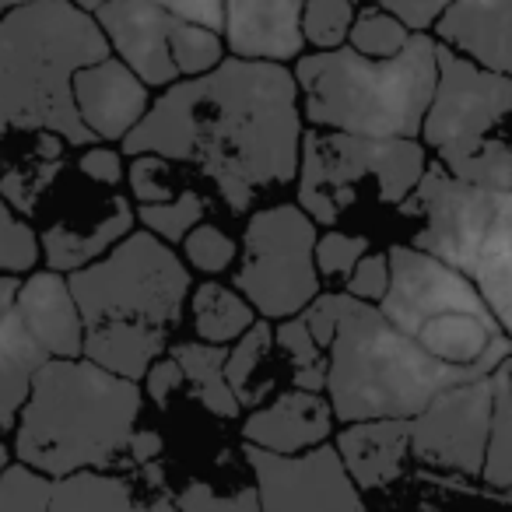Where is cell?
I'll return each instance as SVG.
<instances>
[{
	"label": "cell",
	"mask_w": 512,
	"mask_h": 512,
	"mask_svg": "<svg viewBox=\"0 0 512 512\" xmlns=\"http://www.w3.org/2000/svg\"><path fill=\"white\" fill-rule=\"evenodd\" d=\"M299 81L285 64L225 57L200 78H183L151 99L123 141V155H162L214 186L232 214L295 183L302 155Z\"/></svg>",
	"instance_id": "obj_1"
},
{
	"label": "cell",
	"mask_w": 512,
	"mask_h": 512,
	"mask_svg": "<svg viewBox=\"0 0 512 512\" xmlns=\"http://www.w3.org/2000/svg\"><path fill=\"white\" fill-rule=\"evenodd\" d=\"M144 411V386L81 358H50L32 376L15 425L18 463L64 481L81 470L116 467Z\"/></svg>",
	"instance_id": "obj_2"
},
{
	"label": "cell",
	"mask_w": 512,
	"mask_h": 512,
	"mask_svg": "<svg viewBox=\"0 0 512 512\" xmlns=\"http://www.w3.org/2000/svg\"><path fill=\"white\" fill-rule=\"evenodd\" d=\"M99 22L71 0H36L0 18V141L57 134L71 148L99 144L74 106V74L109 57Z\"/></svg>",
	"instance_id": "obj_3"
},
{
	"label": "cell",
	"mask_w": 512,
	"mask_h": 512,
	"mask_svg": "<svg viewBox=\"0 0 512 512\" xmlns=\"http://www.w3.org/2000/svg\"><path fill=\"white\" fill-rule=\"evenodd\" d=\"M439 43L432 32H414L390 60H369L351 46L302 53L295 60L302 120L313 130L355 137L421 141L425 113L439 78Z\"/></svg>",
	"instance_id": "obj_4"
},
{
	"label": "cell",
	"mask_w": 512,
	"mask_h": 512,
	"mask_svg": "<svg viewBox=\"0 0 512 512\" xmlns=\"http://www.w3.org/2000/svg\"><path fill=\"white\" fill-rule=\"evenodd\" d=\"M467 379L481 376L432 358L393 327L383 309L348 295L327 348V400L341 425L379 418L411 421L442 390Z\"/></svg>",
	"instance_id": "obj_5"
},
{
	"label": "cell",
	"mask_w": 512,
	"mask_h": 512,
	"mask_svg": "<svg viewBox=\"0 0 512 512\" xmlns=\"http://www.w3.org/2000/svg\"><path fill=\"white\" fill-rule=\"evenodd\" d=\"M390 288L383 316L411 341H418L432 358L477 376H491L512 358V337L502 330L488 302L467 274L442 264L439 256L418 246H393Z\"/></svg>",
	"instance_id": "obj_6"
},
{
	"label": "cell",
	"mask_w": 512,
	"mask_h": 512,
	"mask_svg": "<svg viewBox=\"0 0 512 512\" xmlns=\"http://www.w3.org/2000/svg\"><path fill=\"white\" fill-rule=\"evenodd\" d=\"M428 169L425 144L404 137H355L341 130L302 134L295 204L320 228H334L365 204L400 207Z\"/></svg>",
	"instance_id": "obj_7"
},
{
	"label": "cell",
	"mask_w": 512,
	"mask_h": 512,
	"mask_svg": "<svg viewBox=\"0 0 512 512\" xmlns=\"http://www.w3.org/2000/svg\"><path fill=\"white\" fill-rule=\"evenodd\" d=\"M88 323H148L176 330L190 306L193 274L176 246L134 228L106 256L67 274Z\"/></svg>",
	"instance_id": "obj_8"
},
{
	"label": "cell",
	"mask_w": 512,
	"mask_h": 512,
	"mask_svg": "<svg viewBox=\"0 0 512 512\" xmlns=\"http://www.w3.org/2000/svg\"><path fill=\"white\" fill-rule=\"evenodd\" d=\"M316 228L320 225L299 204H271L249 214L232 288H239L264 320H292L320 295Z\"/></svg>",
	"instance_id": "obj_9"
},
{
	"label": "cell",
	"mask_w": 512,
	"mask_h": 512,
	"mask_svg": "<svg viewBox=\"0 0 512 512\" xmlns=\"http://www.w3.org/2000/svg\"><path fill=\"white\" fill-rule=\"evenodd\" d=\"M253 470L260 512H365L362 488L344 470L334 442L306 453H267L260 446H242Z\"/></svg>",
	"instance_id": "obj_10"
},
{
	"label": "cell",
	"mask_w": 512,
	"mask_h": 512,
	"mask_svg": "<svg viewBox=\"0 0 512 512\" xmlns=\"http://www.w3.org/2000/svg\"><path fill=\"white\" fill-rule=\"evenodd\" d=\"M495 379H467L442 390L418 418H411V456L425 467L481 477L491 435Z\"/></svg>",
	"instance_id": "obj_11"
},
{
	"label": "cell",
	"mask_w": 512,
	"mask_h": 512,
	"mask_svg": "<svg viewBox=\"0 0 512 512\" xmlns=\"http://www.w3.org/2000/svg\"><path fill=\"white\" fill-rule=\"evenodd\" d=\"M439 78L425 113L421 141L432 151L488 137L512 113V78L484 71L439 43Z\"/></svg>",
	"instance_id": "obj_12"
},
{
	"label": "cell",
	"mask_w": 512,
	"mask_h": 512,
	"mask_svg": "<svg viewBox=\"0 0 512 512\" xmlns=\"http://www.w3.org/2000/svg\"><path fill=\"white\" fill-rule=\"evenodd\" d=\"M113 57H120L148 88H169L179 81L172 60V29L179 18L155 0H109L95 11Z\"/></svg>",
	"instance_id": "obj_13"
},
{
	"label": "cell",
	"mask_w": 512,
	"mask_h": 512,
	"mask_svg": "<svg viewBox=\"0 0 512 512\" xmlns=\"http://www.w3.org/2000/svg\"><path fill=\"white\" fill-rule=\"evenodd\" d=\"M74 106L99 144H123L151 109V88L109 53L74 74Z\"/></svg>",
	"instance_id": "obj_14"
},
{
	"label": "cell",
	"mask_w": 512,
	"mask_h": 512,
	"mask_svg": "<svg viewBox=\"0 0 512 512\" xmlns=\"http://www.w3.org/2000/svg\"><path fill=\"white\" fill-rule=\"evenodd\" d=\"M134 225V204L120 197V190H102L92 211L85 204L78 214H67L43 228L39 246H43L46 267L60 274L81 271V267L95 264L99 256H106L123 235L134 232Z\"/></svg>",
	"instance_id": "obj_15"
},
{
	"label": "cell",
	"mask_w": 512,
	"mask_h": 512,
	"mask_svg": "<svg viewBox=\"0 0 512 512\" xmlns=\"http://www.w3.org/2000/svg\"><path fill=\"white\" fill-rule=\"evenodd\" d=\"M306 0H225V46L239 60L292 64L306 53Z\"/></svg>",
	"instance_id": "obj_16"
},
{
	"label": "cell",
	"mask_w": 512,
	"mask_h": 512,
	"mask_svg": "<svg viewBox=\"0 0 512 512\" xmlns=\"http://www.w3.org/2000/svg\"><path fill=\"white\" fill-rule=\"evenodd\" d=\"M334 407H330L327 393H309V390H278L271 404H260L246 414L242 421V442L246 446H260L267 453H306L313 446H323L334 435Z\"/></svg>",
	"instance_id": "obj_17"
},
{
	"label": "cell",
	"mask_w": 512,
	"mask_h": 512,
	"mask_svg": "<svg viewBox=\"0 0 512 512\" xmlns=\"http://www.w3.org/2000/svg\"><path fill=\"white\" fill-rule=\"evenodd\" d=\"M15 313L50 358L85 355V320L71 292V278L60 271H32L22 281Z\"/></svg>",
	"instance_id": "obj_18"
},
{
	"label": "cell",
	"mask_w": 512,
	"mask_h": 512,
	"mask_svg": "<svg viewBox=\"0 0 512 512\" xmlns=\"http://www.w3.org/2000/svg\"><path fill=\"white\" fill-rule=\"evenodd\" d=\"M432 36L484 71L512 78V0H453Z\"/></svg>",
	"instance_id": "obj_19"
},
{
	"label": "cell",
	"mask_w": 512,
	"mask_h": 512,
	"mask_svg": "<svg viewBox=\"0 0 512 512\" xmlns=\"http://www.w3.org/2000/svg\"><path fill=\"white\" fill-rule=\"evenodd\" d=\"M148 484L109 470H81L53 484V512H179L162 470L141 467Z\"/></svg>",
	"instance_id": "obj_20"
},
{
	"label": "cell",
	"mask_w": 512,
	"mask_h": 512,
	"mask_svg": "<svg viewBox=\"0 0 512 512\" xmlns=\"http://www.w3.org/2000/svg\"><path fill=\"white\" fill-rule=\"evenodd\" d=\"M344 470L362 491L386 488L397 481L404 460L411 456V421L379 418V421H351L334 439Z\"/></svg>",
	"instance_id": "obj_21"
},
{
	"label": "cell",
	"mask_w": 512,
	"mask_h": 512,
	"mask_svg": "<svg viewBox=\"0 0 512 512\" xmlns=\"http://www.w3.org/2000/svg\"><path fill=\"white\" fill-rule=\"evenodd\" d=\"M467 278L512 337V190H498L474 242Z\"/></svg>",
	"instance_id": "obj_22"
},
{
	"label": "cell",
	"mask_w": 512,
	"mask_h": 512,
	"mask_svg": "<svg viewBox=\"0 0 512 512\" xmlns=\"http://www.w3.org/2000/svg\"><path fill=\"white\" fill-rule=\"evenodd\" d=\"M169 355V330L148 323H88L85 358L123 379L144 383L148 369Z\"/></svg>",
	"instance_id": "obj_23"
},
{
	"label": "cell",
	"mask_w": 512,
	"mask_h": 512,
	"mask_svg": "<svg viewBox=\"0 0 512 512\" xmlns=\"http://www.w3.org/2000/svg\"><path fill=\"white\" fill-rule=\"evenodd\" d=\"M50 362L39 341L29 334L22 316H0V428H15L32 390V376Z\"/></svg>",
	"instance_id": "obj_24"
},
{
	"label": "cell",
	"mask_w": 512,
	"mask_h": 512,
	"mask_svg": "<svg viewBox=\"0 0 512 512\" xmlns=\"http://www.w3.org/2000/svg\"><path fill=\"white\" fill-rule=\"evenodd\" d=\"M169 355L179 362L183 379L190 386L193 397L204 404V411H211L214 418L232 421L239 418V400H235L232 386L225 376V362H228V348L221 344H207V341H176L169 348Z\"/></svg>",
	"instance_id": "obj_25"
},
{
	"label": "cell",
	"mask_w": 512,
	"mask_h": 512,
	"mask_svg": "<svg viewBox=\"0 0 512 512\" xmlns=\"http://www.w3.org/2000/svg\"><path fill=\"white\" fill-rule=\"evenodd\" d=\"M271 348H274V327L271 320H256L239 341L228 348V362H225V376L232 386L239 407L253 411L260 407L267 397H274V386L278 376L271 369Z\"/></svg>",
	"instance_id": "obj_26"
},
{
	"label": "cell",
	"mask_w": 512,
	"mask_h": 512,
	"mask_svg": "<svg viewBox=\"0 0 512 512\" xmlns=\"http://www.w3.org/2000/svg\"><path fill=\"white\" fill-rule=\"evenodd\" d=\"M64 148L71 144L57 134H36L32 151L18 165H8L0 176V197L8 200L18 214L32 218L43 204V197L50 193V186L57 183L60 169H64Z\"/></svg>",
	"instance_id": "obj_27"
},
{
	"label": "cell",
	"mask_w": 512,
	"mask_h": 512,
	"mask_svg": "<svg viewBox=\"0 0 512 512\" xmlns=\"http://www.w3.org/2000/svg\"><path fill=\"white\" fill-rule=\"evenodd\" d=\"M193 330L207 344H235L256 323V309L239 288H228L221 281H200L190 292Z\"/></svg>",
	"instance_id": "obj_28"
},
{
	"label": "cell",
	"mask_w": 512,
	"mask_h": 512,
	"mask_svg": "<svg viewBox=\"0 0 512 512\" xmlns=\"http://www.w3.org/2000/svg\"><path fill=\"white\" fill-rule=\"evenodd\" d=\"M435 162L453 179L481 190H512V144L502 137H477V141L449 144L435 151Z\"/></svg>",
	"instance_id": "obj_29"
},
{
	"label": "cell",
	"mask_w": 512,
	"mask_h": 512,
	"mask_svg": "<svg viewBox=\"0 0 512 512\" xmlns=\"http://www.w3.org/2000/svg\"><path fill=\"white\" fill-rule=\"evenodd\" d=\"M274 344H278L281 355L292 365L288 383H292L295 390L327 393V351L316 344V337L309 334L302 316L278 320V327H274Z\"/></svg>",
	"instance_id": "obj_30"
},
{
	"label": "cell",
	"mask_w": 512,
	"mask_h": 512,
	"mask_svg": "<svg viewBox=\"0 0 512 512\" xmlns=\"http://www.w3.org/2000/svg\"><path fill=\"white\" fill-rule=\"evenodd\" d=\"M495 379V407H491V435L484 453L481 481L488 488H512V390H509V362L491 372Z\"/></svg>",
	"instance_id": "obj_31"
},
{
	"label": "cell",
	"mask_w": 512,
	"mask_h": 512,
	"mask_svg": "<svg viewBox=\"0 0 512 512\" xmlns=\"http://www.w3.org/2000/svg\"><path fill=\"white\" fill-rule=\"evenodd\" d=\"M204 214H207L204 193L190 190V186H186L183 193H176L172 200H165V204H137L134 207L137 225H141L144 232L158 235L162 242H169V246H179V242L190 235V228H197L200 221H204Z\"/></svg>",
	"instance_id": "obj_32"
},
{
	"label": "cell",
	"mask_w": 512,
	"mask_h": 512,
	"mask_svg": "<svg viewBox=\"0 0 512 512\" xmlns=\"http://www.w3.org/2000/svg\"><path fill=\"white\" fill-rule=\"evenodd\" d=\"M411 36L414 32L397 15H390V11L362 8L348 32V46L369 60H390L411 43Z\"/></svg>",
	"instance_id": "obj_33"
},
{
	"label": "cell",
	"mask_w": 512,
	"mask_h": 512,
	"mask_svg": "<svg viewBox=\"0 0 512 512\" xmlns=\"http://www.w3.org/2000/svg\"><path fill=\"white\" fill-rule=\"evenodd\" d=\"M225 57H228V46L221 32L179 18L176 29H172V60H176L179 81L211 74L214 67H221Z\"/></svg>",
	"instance_id": "obj_34"
},
{
	"label": "cell",
	"mask_w": 512,
	"mask_h": 512,
	"mask_svg": "<svg viewBox=\"0 0 512 512\" xmlns=\"http://www.w3.org/2000/svg\"><path fill=\"white\" fill-rule=\"evenodd\" d=\"M43 260V246L25 214H18L8 200L0 197V274H32Z\"/></svg>",
	"instance_id": "obj_35"
},
{
	"label": "cell",
	"mask_w": 512,
	"mask_h": 512,
	"mask_svg": "<svg viewBox=\"0 0 512 512\" xmlns=\"http://www.w3.org/2000/svg\"><path fill=\"white\" fill-rule=\"evenodd\" d=\"M355 15V0H306V11H302L306 46H313V50H341V46H348Z\"/></svg>",
	"instance_id": "obj_36"
},
{
	"label": "cell",
	"mask_w": 512,
	"mask_h": 512,
	"mask_svg": "<svg viewBox=\"0 0 512 512\" xmlns=\"http://www.w3.org/2000/svg\"><path fill=\"white\" fill-rule=\"evenodd\" d=\"M53 477L11 463L0 470V512H53Z\"/></svg>",
	"instance_id": "obj_37"
},
{
	"label": "cell",
	"mask_w": 512,
	"mask_h": 512,
	"mask_svg": "<svg viewBox=\"0 0 512 512\" xmlns=\"http://www.w3.org/2000/svg\"><path fill=\"white\" fill-rule=\"evenodd\" d=\"M179 246H183L186 267L200 274H221L228 267H235V260H239L235 239L221 225H214V221H200L197 228H190V235Z\"/></svg>",
	"instance_id": "obj_38"
},
{
	"label": "cell",
	"mask_w": 512,
	"mask_h": 512,
	"mask_svg": "<svg viewBox=\"0 0 512 512\" xmlns=\"http://www.w3.org/2000/svg\"><path fill=\"white\" fill-rule=\"evenodd\" d=\"M179 169L183 165L169 162L162 155H134L127 165V186L137 204H165L186 186H179Z\"/></svg>",
	"instance_id": "obj_39"
},
{
	"label": "cell",
	"mask_w": 512,
	"mask_h": 512,
	"mask_svg": "<svg viewBox=\"0 0 512 512\" xmlns=\"http://www.w3.org/2000/svg\"><path fill=\"white\" fill-rule=\"evenodd\" d=\"M179 512H260L256 484H242L235 491H218L211 481H186L176 491Z\"/></svg>",
	"instance_id": "obj_40"
},
{
	"label": "cell",
	"mask_w": 512,
	"mask_h": 512,
	"mask_svg": "<svg viewBox=\"0 0 512 512\" xmlns=\"http://www.w3.org/2000/svg\"><path fill=\"white\" fill-rule=\"evenodd\" d=\"M369 235L362 232H344V228H330L316 239V271L320 278H330V281H348V274L358 267L365 253H369Z\"/></svg>",
	"instance_id": "obj_41"
},
{
	"label": "cell",
	"mask_w": 512,
	"mask_h": 512,
	"mask_svg": "<svg viewBox=\"0 0 512 512\" xmlns=\"http://www.w3.org/2000/svg\"><path fill=\"white\" fill-rule=\"evenodd\" d=\"M390 288V253H379V249H369V253L358 260V267L348 274V288L344 292L358 302H372L379 306Z\"/></svg>",
	"instance_id": "obj_42"
},
{
	"label": "cell",
	"mask_w": 512,
	"mask_h": 512,
	"mask_svg": "<svg viewBox=\"0 0 512 512\" xmlns=\"http://www.w3.org/2000/svg\"><path fill=\"white\" fill-rule=\"evenodd\" d=\"M78 172L81 179L106 190H120V183L127 179V165H123V151L109 148V144H88L78 155Z\"/></svg>",
	"instance_id": "obj_43"
},
{
	"label": "cell",
	"mask_w": 512,
	"mask_h": 512,
	"mask_svg": "<svg viewBox=\"0 0 512 512\" xmlns=\"http://www.w3.org/2000/svg\"><path fill=\"white\" fill-rule=\"evenodd\" d=\"M355 4L390 11V15H397L411 32H432L435 22L446 15V8L453 0H355Z\"/></svg>",
	"instance_id": "obj_44"
},
{
	"label": "cell",
	"mask_w": 512,
	"mask_h": 512,
	"mask_svg": "<svg viewBox=\"0 0 512 512\" xmlns=\"http://www.w3.org/2000/svg\"><path fill=\"white\" fill-rule=\"evenodd\" d=\"M179 386H186L183 369H179L176 358L165 355V358H158V362L148 369V376H144V397H151V404L165 411V407H169V397L179 390Z\"/></svg>",
	"instance_id": "obj_45"
},
{
	"label": "cell",
	"mask_w": 512,
	"mask_h": 512,
	"mask_svg": "<svg viewBox=\"0 0 512 512\" xmlns=\"http://www.w3.org/2000/svg\"><path fill=\"white\" fill-rule=\"evenodd\" d=\"M169 15L183 18V22L204 25V29L221 32L225 29V0H155Z\"/></svg>",
	"instance_id": "obj_46"
},
{
	"label": "cell",
	"mask_w": 512,
	"mask_h": 512,
	"mask_svg": "<svg viewBox=\"0 0 512 512\" xmlns=\"http://www.w3.org/2000/svg\"><path fill=\"white\" fill-rule=\"evenodd\" d=\"M127 453L134 467H155L158 456H162V435H158L155 428H137Z\"/></svg>",
	"instance_id": "obj_47"
},
{
	"label": "cell",
	"mask_w": 512,
	"mask_h": 512,
	"mask_svg": "<svg viewBox=\"0 0 512 512\" xmlns=\"http://www.w3.org/2000/svg\"><path fill=\"white\" fill-rule=\"evenodd\" d=\"M18 288H22V281H18L15 274H0V316L15 309Z\"/></svg>",
	"instance_id": "obj_48"
},
{
	"label": "cell",
	"mask_w": 512,
	"mask_h": 512,
	"mask_svg": "<svg viewBox=\"0 0 512 512\" xmlns=\"http://www.w3.org/2000/svg\"><path fill=\"white\" fill-rule=\"evenodd\" d=\"M74 8H81V11H88V15H95V11L102 8V4H109V0H71Z\"/></svg>",
	"instance_id": "obj_49"
},
{
	"label": "cell",
	"mask_w": 512,
	"mask_h": 512,
	"mask_svg": "<svg viewBox=\"0 0 512 512\" xmlns=\"http://www.w3.org/2000/svg\"><path fill=\"white\" fill-rule=\"evenodd\" d=\"M25 4H36V0H0V18L8 15V11H15V8H25Z\"/></svg>",
	"instance_id": "obj_50"
},
{
	"label": "cell",
	"mask_w": 512,
	"mask_h": 512,
	"mask_svg": "<svg viewBox=\"0 0 512 512\" xmlns=\"http://www.w3.org/2000/svg\"><path fill=\"white\" fill-rule=\"evenodd\" d=\"M11 456H15V453H11V446H8V442H0V470H4V467H11Z\"/></svg>",
	"instance_id": "obj_51"
},
{
	"label": "cell",
	"mask_w": 512,
	"mask_h": 512,
	"mask_svg": "<svg viewBox=\"0 0 512 512\" xmlns=\"http://www.w3.org/2000/svg\"><path fill=\"white\" fill-rule=\"evenodd\" d=\"M509 390H512V358H509Z\"/></svg>",
	"instance_id": "obj_52"
}]
</instances>
